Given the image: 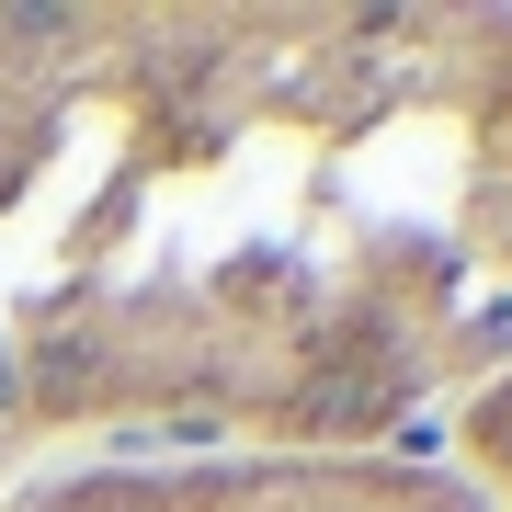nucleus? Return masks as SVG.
<instances>
[{
  "label": "nucleus",
  "instance_id": "obj_1",
  "mask_svg": "<svg viewBox=\"0 0 512 512\" xmlns=\"http://www.w3.org/2000/svg\"><path fill=\"white\" fill-rule=\"evenodd\" d=\"M512 376V12L0 0V478L57 444H399Z\"/></svg>",
  "mask_w": 512,
  "mask_h": 512
},
{
  "label": "nucleus",
  "instance_id": "obj_2",
  "mask_svg": "<svg viewBox=\"0 0 512 512\" xmlns=\"http://www.w3.org/2000/svg\"><path fill=\"white\" fill-rule=\"evenodd\" d=\"M0 512H490L456 456L410 444H217V456H69Z\"/></svg>",
  "mask_w": 512,
  "mask_h": 512
},
{
  "label": "nucleus",
  "instance_id": "obj_3",
  "mask_svg": "<svg viewBox=\"0 0 512 512\" xmlns=\"http://www.w3.org/2000/svg\"><path fill=\"white\" fill-rule=\"evenodd\" d=\"M456 467H467V490L512 512V376H490L478 399H456Z\"/></svg>",
  "mask_w": 512,
  "mask_h": 512
}]
</instances>
